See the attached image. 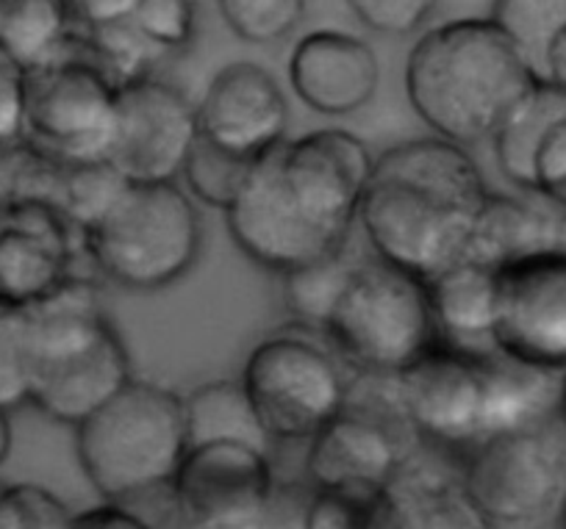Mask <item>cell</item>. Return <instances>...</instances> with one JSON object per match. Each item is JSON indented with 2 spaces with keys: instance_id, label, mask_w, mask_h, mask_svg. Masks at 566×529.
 I'll use <instances>...</instances> for the list:
<instances>
[{
  "instance_id": "cell-1",
  "label": "cell",
  "mask_w": 566,
  "mask_h": 529,
  "mask_svg": "<svg viewBox=\"0 0 566 529\" xmlns=\"http://www.w3.org/2000/svg\"><path fill=\"white\" fill-rule=\"evenodd\" d=\"M373 152L350 130H312L261 152L226 211L237 247L261 269L286 275L347 247Z\"/></svg>"
},
{
  "instance_id": "cell-2",
  "label": "cell",
  "mask_w": 566,
  "mask_h": 529,
  "mask_svg": "<svg viewBox=\"0 0 566 529\" xmlns=\"http://www.w3.org/2000/svg\"><path fill=\"white\" fill-rule=\"evenodd\" d=\"M486 198L467 147L442 136L413 139L375 158L358 222L378 258L431 281L464 261Z\"/></svg>"
},
{
  "instance_id": "cell-3",
  "label": "cell",
  "mask_w": 566,
  "mask_h": 529,
  "mask_svg": "<svg viewBox=\"0 0 566 529\" xmlns=\"http://www.w3.org/2000/svg\"><path fill=\"white\" fill-rule=\"evenodd\" d=\"M391 391L419 444L459 461L492 435L558 413L555 372L511 361L497 349L470 352L444 341L391 374Z\"/></svg>"
},
{
  "instance_id": "cell-4",
  "label": "cell",
  "mask_w": 566,
  "mask_h": 529,
  "mask_svg": "<svg viewBox=\"0 0 566 529\" xmlns=\"http://www.w3.org/2000/svg\"><path fill=\"white\" fill-rule=\"evenodd\" d=\"M538 84L522 47L492 18L424 31L406 62V95L417 117L461 147L492 141Z\"/></svg>"
},
{
  "instance_id": "cell-5",
  "label": "cell",
  "mask_w": 566,
  "mask_h": 529,
  "mask_svg": "<svg viewBox=\"0 0 566 529\" xmlns=\"http://www.w3.org/2000/svg\"><path fill=\"white\" fill-rule=\"evenodd\" d=\"M23 319L29 402L53 422L75 427L134 380L97 277H70L56 294L25 308Z\"/></svg>"
},
{
  "instance_id": "cell-6",
  "label": "cell",
  "mask_w": 566,
  "mask_h": 529,
  "mask_svg": "<svg viewBox=\"0 0 566 529\" xmlns=\"http://www.w3.org/2000/svg\"><path fill=\"white\" fill-rule=\"evenodd\" d=\"M189 449L184 396L150 380H130L75 424V452L103 499L128 501L172 483Z\"/></svg>"
},
{
  "instance_id": "cell-7",
  "label": "cell",
  "mask_w": 566,
  "mask_h": 529,
  "mask_svg": "<svg viewBox=\"0 0 566 529\" xmlns=\"http://www.w3.org/2000/svg\"><path fill=\"white\" fill-rule=\"evenodd\" d=\"M200 214L176 181L125 183L84 231V247L103 281L128 292H161L200 258Z\"/></svg>"
},
{
  "instance_id": "cell-8",
  "label": "cell",
  "mask_w": 566,
  "mask_h": 529,
  "mask_svg": "<svg viewBox=\"0 0 566 529\" xmlns=\"http://www.w3.org/2000/svg\"><path fill=\"white\" fill-rule=\"evenodd\" d=\"M323 332L353 372L378 378L402 372L439 341L424 281L378 255L358 261Z\"/></svg>"
},
{
  "instance_id": "cell-9",
  "label": "cell",
  "mask_w": 566,
  "mask_h": 529,
  "mask_svg": "<svg viewBox=\"0 0 566 529\" xmlns=\"http://www.w3.org/2000/svg\"><path fill=\"white\" fill-rule=\"evenodd\" d=\"M117 89L92 36L75 25L51 56L25 67L23 139L59 163L108 161Z\"/></svg>"
},
{
  "instance_id": "cell-10",
  "label": "cell",
  "mask_w": 566,
  "mask_h": 529,
  "mask_svg": "<svg viewBox=\"0 0 566 529\" xmlns=\"http://www.w3.org/2000/svg\"><path fill=\"white\" fill-rule=\"evenodd\" d=\"M347 369L323 330L292 321L255 343L239 380L270 441H308L347 405Z\"/></svg>"
},
{
  "instance_id": "cell-11",
  "label": "cell",
  "mask_w": 566,
  "mask_h": 529,
  "mask_svg": "<svg viewBox=\"0 0 566 529\" xmlns=\"http://www.w3.org/2000/svg\"><path fill=\"white\" fill-rule=\"evenodd\" d=\"M461 474L486 527L560 523L566 444L547 422L505 430L461 457Z\"/></svg>"
},
{
  "instance_id": "cell-12",
  "label": "cell",
  "mask_w": 566,
  "mask_h": 529,
  "mask_svg": "<svg viewBox=\"0 0 566 529\" xmlns=\"http://www.w3.org/2000/svg\"><path fill=\"white\" fill-rule=\"evenodd\" d=\"M358 378L347 405L308 438L306 479L317 488L384 490L419 446V435L397 405L391 378Z\"/></svg>"
},
{
  "instance_id": "cell-13",
  "label": "cell",
  "mask_w": 566,
  "mask_h": 529,
  "mask_svg": "<svg viewBox=\"0 0 566 529\" xmlns=\"http://www.w3.org/2000/svg\"><path fill=\"white\" fill-rule=\"evenodd\" d=\"M272 485L275 474L266 449L244 441L189 444L170 483L178 527H266Z\"/></svg>"
},
{
  "instance_id": "cell-14",
  "label": "cell",
  "mask_w": 566,
  "mask_h": 529,
  "mask_svg": "<svg viewBox=\"0 0 566 529\" xmlns=\"http://www.w3.org/2000/svg\"><path fill=\"white\" fill-rule=\"evenodd\" d=\"M492 343L505 358L560 374L566 369V255H525L494 272Z\"/></svg>"
},
{
  "instance_id": "cell-15",
  "label": "cell",
  "mask_w": 566,
  "mask_h": 529,
  "mask_svg": "<svg viewBox=\"0 0 566 529\" xmlns=\"http://www.w3.org/2000/svg\"><path fill=\"white\" fill-rule=\"evenodd\" d=\"M84 264H92L84 231L56 205L0 203V308H34L70 277H101Z\"/></svg>"
},
{
  "instance_id": "cell-16",
  "label": "cell",
  "mask_w": 566,
  "mask_h": 529,
  "mask_svg": "<svg viewBox=\"0 0 566 529\" xmlns=\"http://www.w3.org/2000/svg\"><path fill=\"white\" fill-rule=\"evenodd\" d=\"M198 106L176 86L154 78L117 89L108 163L130 183L178 181L198 141Z\"/></svg>"
},
{
  "instance_id": "cell-17",
  "label": "cell",
  "mask_w": 566,
  "mask_h": 529,
  "mask_svg": "<svg viewBox=\"0 0 566 529\" xmlns=\"http://www.w3.org/2000/svg\"><path fill=\"white\" fill-rule=\"evenodd\" d=\"M198 128L237 156L259 158L286 139L290 103L261 64L233 62L211 78L198 103Z\"/></svg>"
},
{
  "instance_id": "cell-18",
  "label": "cell",
  "mask_w": 566,
  "mask_h": 529,
  "mask_svg": "<svg viewBox=\"0 0 566 529\" xmlns=\"http://www.w3.org/2000/svg\"><path fill=\"white\" fill-rule=\"evenodd\" d=\"M483 529L459 457L419 444L380 490L378 529Z\"/></svg>"
},
{
  "instance_id": "cell-19",
  "label": "cell",
  "mask_w": 566,
  "mask_h": 529,
  "mask_svg": "<svg viewBox=\"0 0 566 529\" xmlns=\"http://www.w3.org/2000/svg\"><path fill=\"white\" fill-rule=\"evenodd\" d=\"M290 84L312 112L347 117L367 106L380 84L373 47L345 31H312L290 56Z\"/></svg>"
},
{
  "instance_id": "cell-20",
  "label": "cell",
  "mask_w": 566,
  "mask_h": 529,
  "mask_svg": "<svg viewBox=\"0 0 566 529\" xmlns=\"http://www.w3.org/2000/svg\"><path fill=\"white\" fill-rule=\"evenodd\" d=\"M437 319L439 341L470 352H489L494 310V269L459 261L442 275L424 281Z\"/></svg>"
},
{
  "instance_id": "cell-21",
  "label": "cell",
  "mask_w": 566,
  "mask_h": 529,
  "mask_svg": "<svg viewBox=\"0 0 566 529\" xmlns=\"http://www.w3.org/2000/svg\"><path fill=\"white\" fill-rule=\"evenodd\" d=\"M553 233L555 214L527 200L489 192L472 225L464 261L497 272L511 261L553 250Z\"/></svg>"
},
{
  "instance_id": "cell-22",
  "label": "cell",
  "mask_w": 566,
  "mask_h": 529,
  "mask_svg": "<svg viewBox=\"0 0 566 529\" xmlns=\"http://www.w3.org/2000/svg\"><path fill=\"white\" fill-rule=\"evenodd\" d=\"M189 444L203 441H244L270 449V435L261 427L242 380H211L184 396Z\"/></svg>"
},
{
  "instance_id": "cell-23",
  "label": "cell",
  "mask_w": 566,
  "mask_h": 529,
  "mask_svg": "<svg viewBox=\"0 0 566 529\" xmlns=\"http://www.w3.org/2000/svg\"><path fill=\"white\" fill-rule=\"evenodd\" d=\"M566 117V92L538 84L494 136V156L505 181L533 194V156L549 125Z\"/></svg>"
},
{
  "instance_id": "cell-24",
  "label": "cell",
  "mask_w": 566,
  "mask_h": 529,
  "mask_svg": "<svg viewBox=\"0 0 566 529\" xmlns=\"http://www.w3.org/2000/svg\"><path fill=\"white\" fill-rule=\"evenodd\" d=\"M73 29L64 0H0V45L25 67L51 56Z\"/></svg>"
},
{
  "instance_id": "cell-25",
  "label": "cell",
  "mask_w": 566,
  "mask_h": 529,
  "mask_svg": "<svg viewBox=\"0 0 566 529\" xmlns=\"http://www.w3.org/2000/svg\"><path fill=\"white\" fill-rule=\"evenodd\" d=\"M358 261L347 258V247L323 261L286 272L283 277V297L295 321L323 330L336 297L345 288L347 277L356 269Z\"/></svg>"
},
{
  "instance_id": "cell-26",
  "label": "cell",
  "mask_w": 566,
  "mask_h": 529,
  "mask_svg": "<svg viewBox=\"0 0 566 529\" xmlns=\"http://www.w3.org/2000/svg\"><path fill=\"white\" fill-rule=\"evenodd\" d=\"M253 161L255 158L237 156L206 136H198L187 163H184L181 178L187 181V189L195 200L211 205V209L228 211L242 192Z\"/></svg>"
},
{
  "instance_id": "cell-27",
  "label": "cell",
  "mask_w": 566,
  "mask_h": 529,
  "mask_svg": "<svg viewBox=\"0 0 566 529\" xmlns=\"http://www.w3.org/2000/svg\"><path fill=\"white\" fill-rule=\"evenodd\" d=\"M86 34L95 42L97 56H101L103 67H106V73L112 75L117 86L154 78V70L165 64L167 59H172L170 53L161 51L156 42H150L148 36L142 34L134 25V20L106 25V29H92Z\"/></svg>"
},
{
  "instance_id": "cell-28",
  "label": "cell",
  "mask_w": 566,
  "mask_h": 529,
  "mask_svg": "<svg viewBox=\"0 0 566 529\" xmlns=\"http://www.w3.org/2000/svg\"><path fill=\"white\" fill-rule=\"evenodd\" d=\"M125 183L128 181L108 161L64 163L62 192H59L56 209L75 228L86 231L114 203V198L123 192Z\"/></svg>"
},
{
  "instance_id": "cell-29",
  "label": "cell",
  "mask_w": 566,
  "mask_h": 529,
  "mask_svg": "<svg viewBox=\"0 0 566 529\" xmlns=\"http://www.w3.org/2000/svg\"><path fill=\"white\" fill-rule=\"evenodd\" d=\"M489 18L509 31L538 78L549 36L566 25V0H492Z\"/></svg>"
},
{
  "instance_id": "cell-30",
  "label": "cell",
  "mask_w": 566,
  "mask_h": 529,
  "mask_svg": "<svg viewBox=\"0 0 566 529\" xmlns=\"http://www.w3.org/2000/svg\"><path fill=\"white\" fill-rule=\"evenodd\" d=\"M308 0H217L228 29L253 45L281 42L303 23Z\"/></svg>"
},
{
  "instance_id": "cell-31",
  "label": "cell",
  "mask_w": 566,
  "mask_h": 529,
  "mask_svg": "<svg viewBox=\"0 0 566 529\" xmlns=\"http://www.w3.org/2000/svg\"><path fill=\"white\" fill-rule=\"evenodd\" d=\"M75 512L53 490L34 483L0 488V529H67Z\"/></svg>"
},
{
  "instance_id": "cell-32",
  "label": "cell",
  "mask_w": 566,
  "mask_h": 529,
  "mask_svg": "<svg viewBox=\"0 0 566 529\" xmlns=\"http://www.w3.org/2000/svg\"><path fill=\"white\" fill-rule=\"evenodd\" d=\"M380 490L317 488L308 505V529H378Z\"/></svg>"
},
{
  "instance_id": "cell-33",
  "label": "cell",
  "mask_w": 566,
  "mask_h": 529,
  "mask_svg": "<svg viewBox=\"0 0 566 529\" xmlns=\"http://www.w3.org/2000/svg\"><path fill=\"white\" fill-rule=\"evenodd\" d=\"M134 25L170 56L184 53L198 31V0H139Z\"/></svg>"
},
{
  "instance_id": "cell-34",
  "label": "cell",
  "mask_w": 566,
  "mask_h": 529,
  "mask_svg": "<svg viewBox=\"0 0 566 529\" xmlns=\"http://www.w3.org/2000/svg\"><path fill=\"white\" fill-rule=\"evenodd\" d=\"M29 402V347L23 310L0 308V408Z\"/></svg>"
},
{
  "instance_id": "cell-35",
  "label": "cell",
  "mask_w": 566,
  "mask_h": 529,
  "mask_svg": "<svg viewBox=\"0 0 566 529\" xmlns=\"http://www.w3.org/2000/svg\"><path fill=\"white\" fill-rule=\"evenodd\" d=\"M442 0H347L361 25L380 36H411L428 25Z\"/></svg>"
},
{
  "instance_id": "cell-36",
  "label": "cell",
  "mask_w": 566,
  "mask_h": 529,
  "mask_svg": "<svg viewBox=\"0 0 566 529\" xmlns=\"http://www.w3.org/2000/svg\"><path fill=\"white\" fill-rule=\"evenodd\" d=\"M533 194L566 211V117L549 125L533 156Z\"/></svg>"
},
{
  "instance_id": "cell-37",
  "label": "cell",
  "mask_w": 566,
  "mask_h": 529,
  "mask_svg": "<svg viewBox=\"0 0 566 529\" xmlns=\"http://www.w3.org/2000/svg\"><path fill=\"white\" fill-rule=\"evenodd\" d=\"M25 64L0 45V141L23 136Z\"/></svg>"
},
{
  "instance_id": "cell-38",
  "label": "cell",
  "mask_w": 566,
  "mask_h": 529,
  "mask_svg": "<svg viewBox=\"0 0 566 529\" xmlns=\"http://www.w3.org/2000/svg\"><path fill=\"white\" fill-rule=\"evenodd\" d=\"M314 485L308 483H275L272 485L270 507H266V527H306L308 505H312Z\"/></svg>"
},
{
  "instance_id": "cell-39",
  "label": "cell",
  "mask_w": 566,
  "mask_h": 529,
  "mask_svg": "<svg viewBox=\"0 0 566 529\" xmlns=\"http://www.w3.org/2000/svg\"><path fill=\"white\" fill-rule=\"evenodd\" d=\"M78 29H106L134 18L139 0H64Z\"/></svg>"
},
{
  "instance_id": "cell-40",
  "label": "cell",
  "mask_w": 566,
  "mask_h": 529,
  "mask_svg": "<svg viewBox=\"0 0 566 529\" xmlns=\"http://www.w3.org/2000/svg\"><path fill=\"white\" fill-rule=\"evenodd\" d=\"M73 527H92V529H148L142 523V518L130 510L128 505L114 499H103L101 505L90 507V510H81L73 516Z\"/></svg>"
},
{
  "instance_id": "cell-41",
  "label": "cell",
  "mask_w": 566,
  "mask_h": 529,
  "mask_svg": "<svg viewBox=\"0 0 566 529\" xmlns=\"http://www.w3.org/2000/svg\"><path fill=\"white\" fill-rule=\"evenodd\" d=\"M538 81L566 92V25L549 36L542 64H538Z\"/></svg>"
},
{
  "instance_id": "cell-42",
  "label": "cell",
  "mask_w": 566,
  "mask_h": 529,
  "mask_svg": "<svg viewBox=\"0 0 566 529\" xmlns=\"http://www.w3.org/2000/svg\"><path fill=\"white\" fill-rule=\"evenodd\" d=\"M12 422H9V411L0 408V466L9 461L12 455Z\"/></svg>"
},
{
  "instance_id": "cell-43",
  "label": "cell",
  "mask_w": 566,
  "mask_h": 529,
  "mask_svg": "<svg viewBox=\"0 0 566 529\" xmlns=\"http://www.w3.org/2000/svg\"><path fill=\"white\" fill-rule=\"evenodd\" d=\"M553 250H555V253H564L566 255V211L560 216H555Z\"/></svg>"
},
{
  "instance_id": "cell-44",
  "label": "cell",
  "mask_w": 566,
  "mask_h": 529,
  "mask_svg": "<svg viewBox=\"0 0 566 529\" xmlns=\"http://www.w3.org/2000/svg\"><path fill=\"white\" fill-rule=\"evenodd\" d=\"M558 416L566 424V369L558 374Z\"/></svg>"
},
{
  "instance_id": "cell-45",
  "label": "cell",
  "mask_w": 566,
  "mask_h": 529,
  "mask_svg": "<svg viewBox=\"0 0 566 529\" xmlns=\"http://www.w3.org/2000/svg\"><path fill=\"white\" fill-rule=\"evenodd\" d=\"M560 523H564V527H566V501H564V512H560Z\"/></svg>"
},
{
  "instance_id": "cell-46",
  "label": "cell",
  "mask_w": 566,
  "mask_h": 529,
  "mask_svg": "<svg viewBox=\"0 0 566 529\" xmlns=\"http://www.w3.org/2000/svg\"><path fill=\"white\" fill-rule=\"evenodd\" d=\"M0 488H3V483H0Z\"/></svg>"
}]
</instances>
